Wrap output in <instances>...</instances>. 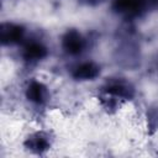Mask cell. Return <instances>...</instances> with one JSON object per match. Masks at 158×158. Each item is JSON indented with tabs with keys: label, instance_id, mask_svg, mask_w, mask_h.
Here are the masks:
<instances>
[{
	"label": "cell",
	"instance_id": "cell-1",
	"mask_svg": "<svg viewBox=\"0 0 158 158\" xmlns=\"http://www.w3.org/2000/svg\"><path fill=\"white\" fill-rule=\"evenodd\" d=\"M101 91L107 93L110 95H114L122 101L131 100L135 96V88L132 84L123 79H110L105 83V85L101 88Z\"/></svg>",
	"mask_w": 158,
	"mask_h": 158
},
{
	"label": "cell",
	"instance_id": "cell-2",
	"mask_svg": "<svg viewBox=\"0 0 158 158\" xmlns=\"http://www.w3.org/2000/svg\"><path fill=\"white\" fill-rule=\"evenodd\" d=\"M63 49L72 56L80 54L85 48V40L77 30H69L62 38Z\"/></svg>",
	"mask_w": 158,
	"mask_h": 158
},
{
	"label": "cell",
	"instance_id": "cell-3",
	"mask_svg": "<svg viewBox=\"0 0 158 158\" xmlns=\"http://www.w3.org/2000/svg\"><path fill=\"white\" fill-rule=\"evenodd\" d=\"M25 30L22 26L12 23V22H4L0 27V40L2 44L10 46L21 42L23 38Z\"/></svg>",
	"mask_w": 158,
	"mask_h": 158
},
{
	"label": "cell",
	"instance_id": "cell-4",
	"mask_svg": "<svg viewBox=\"0 0 158 158\" xmlns=\"http://www.w3.org/2000/svg\"><path fill=\"white\" fill-rule=\"evenodd\" d=\"M25 95H26L28 101H31L33 104H37V105H41V104H44L47 101L48 90H47V88L43 83L32 79L26 86Z\"/></svg>",
	"mask_w": 158,
	"mask_h": 158
},
{
	"label": "cell",
	"instance_id": "cell-5",
	"mask_svg": "<svg viewBox=\"0 0 158 158\" xmlns=\"http://www.w3.org/2000/svg\"><path fill=\"white\" fill-rule=\"evenodd\" d=\"M25 147L35 153H43L51 147L49 135L44 131H38L30 135L25 141Z\"/></svg>",
	"mask_w": 158,
	"mask_h": 158
},
{
	"label": "cell",
	"instance_id": "cell-6",
	"mask_svg": "<svg viewBox=\"0 0 158 158\" xmlns=\"http://www.w3.org/2000/svg\"><path fill=\"white\" fill-rule=\"evenodd\" d=\"M99 74L100 67L95 62H83L72 72V77L77 80H94L99 77Z\"/></svg>",
	"mask_w": 158,
	"mask_h": 158
},
{
	"label": "cell",
	"instance_id": "cell-7",
	"mask_svg": "<svg viewBox=\"0 0 158 158\" xmlns=\"http://www.w3.org/2000/svg\"><path fill=\"white\" fill-rule=\"evenodd\" d=\"M48 54L47 48L36 41L27 42L22 48V57L27 62H40L43 58H46Z\"/></svg>",
	"mask_w": 158,
	"mask_h": 158
},
{
	"label": "cell",
	"instance_id": "cell-8",
	"mask_svg": "<svg viewBox=\"0 0 158 158\" xmlns=\"http://www.w3.org/2000/svg\"><path fill=\"white\" fill-rule=\"evenodd\" d=\"M154 0H115V6L126 15H138Z\"/></svg>",
	"mask_w": 158,
	"mask_h": 158
},
{
	"label": "cell",
	"instance_id": "cell-9",
	"mask_svg": "<svg viewBox=\"0 0 158 158\" xmlns=\"http://www.w3.org/2000/svg\"><path fill=\"white\" fill-rule=\"evenodd\" d=\"M147 127L151 132L158 131V104L147 110Z\"/></svg>",
	"mask_w": 158,
	"mask_h": 158
},
{
	"label": "cell",
	"instance_id": "cell-10",
	"mask_svg": "<svg viewBox=\"0 0 158 158\" xmlns=\"http://www.w3.org/2000/svg\"><path fill=\"white\" fill-rule=\"evenodd\" d=\"M88 4H98V2H100L101 0H85Z\"/></svg>",
	"mask_w": 158,
	"mask_h": 158
}]
</instances>
